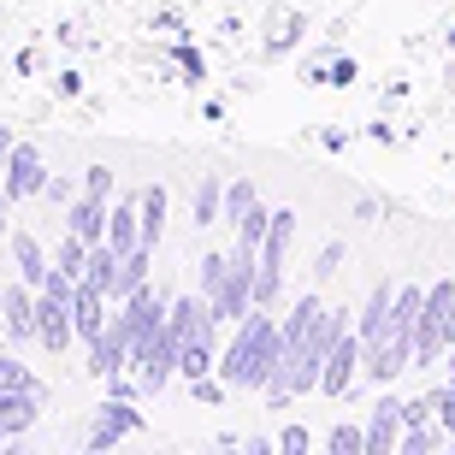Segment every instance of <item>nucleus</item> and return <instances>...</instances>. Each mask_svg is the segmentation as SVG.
<instances>
[{"label": "nucleus", "mask_w": 455, "mask_h": 455, "mask_svg": "<svg viewBox=\"0 0 455 455\" xmlns=\"http://www.w3.org/2000/svg\"><path fill=\"white\" fill-rule=\"evenodd\" d=\"M142 278H148V243H136V249L118 260V290H113V296H131V290H142Z\"/></svg>", "instance_id": "17"}, {"label": "nucleus", "mask_w": 455, "mask_h": 455, "mask_svg": "<svg viewBox=\"0 0 455 455\" xmlns=\"http://www.w3.org/2000/svg\"><path fill=\"white\" fill-rule=\"evenodd\" d=\"M124 367H131V325L113 320V325H101V338L89 343V372L107 379V372H124Z\"/></svg>", "instance_id": "2"}, {"label": "nucleus", "mask_w": 455, "mask_h": 455, "mask_svg": "<svg viewBox=\"0 0 455 455\" xmlns=\"http://www.w3.org/2000/svg\"><path fill=\"white\" fill-rule=\"evenodd\" d=\"M267 225H272V213L260 202H249L243 220H236V249H260V243H267Z\"/></svg>", "instance_id": "16"}, {"label": "nucleus", "mask_w": 455, "mask_h": 455, "mask_svg": "<svg viewBox=\"0 0 455 455\" xmlns=\"http://www.w3.org/2000/svg\"><path fill=\"white\" fill-rule=\"evenodd\" d=\"M278 443H284L290 455H302V450H307V432H302V426H290V432H284V438H278Z\"/></svg>", "instance_id": "28"}, {"label": "nucleus", "mask_w": 455, "mask_h": 455, "mask_svg": "<svg viewBox=\"0 0 455 455\" xmlns=\"http://www.w3.org/2000/svg\"><path fill=\"white\" fill-rule=\"evenodd\" d=\"M355 450H367V432H355V426H338V432H331V455H355Z\"/></svg>", "instance_id": "22"}, {"label": "nucleus", "mask_w": 455, "mask_h": 455, "mask_svg": "<svg viewBox=\"0 0 455 455\" xmlns=\"http://www.w3.org/2000/svg\"><path fill=\"white\" fill-rule=\"evenodd\" d=\"M355 361H361V343L343 331V338L325 349V367H320V390L325 396H343V390L355 385Z\"/></svg>", "instance_id": "5"}, {"label": "nucleus", "mask_w": 455, "mask_h": 455, "mask_svg": "<svg viewBox=\"0 0 455 455\" xmlns=\"http://www.w3.org/2000/svg\"><path fill=\"white\" fill-rule=\"evenodd\" d=\"M136 213H142V243H160V231H166V189L160 184H148L142 189V202H136Z\"/></svg>", "instance_id": "14"}, {"label": "nucleus", "mask_w": 455, "mask_h": 455, "mask_svg": "<svg viewBox=\"0 0 455 455\" xmlns=\"http://www.w3.org/2000/svg\"><path fill=\"white\" fill-rule=\"evenodd\" d=\"M278 372H284V331H278L267 314H243L231 349H225V361H220V379L225 385L267 390Z\"/></svg>", "instance_id": "1"}, {"label": "nucleus", "mask_w": 455, "mask_h": 455, "mask_svg": "<svg viewBox=\"0 0 455 455\" xmlns=\"http://www.w3.org/2000/svg\"><path fill=\"white\" fill-rule=\"evenodd\" d=\"M6 438H12V432H6V420H0V443H6Z\"/></svg>", "instance_id": "32"}, {"label": "nucleus", "mask_w": 455, "mask_h": 455, "mask_svg": "<svg viewBox=\"0 0 455 455\" xmlns=\"http://www.w3.org/2000/svg\"><path fill=\"white\" fill-rule=\"evenodd\" d=\"M338 267H343V243H325V249H320V260H314V272H320V278H331Z\"/></svg>", "instance_id": "24"}, {"label": "nucleus", "mask_w": 455, "mask_h": 455, "mask_svg": "<svg viewBox=\"0 0 455 455\" xmlns=\"http://www.w3.org/2000/svg\"><path fill=\"white\" fill-rule=\"evenodd\" d=\"M107 184H113V172H107V166H89V178H84L89 196H107Z\"/></svg>", "instance_id": "26"}, {"label": "nucleus", "mask_w": 455, "mask_h": 455, "mask_svg": "<svg viewBox=\"0 0 455 455\" xmlns=\"http://www.w3.org/2000/svg\"><path fill=\"white\" fill-rule=\"evenodd\" d=\"M118 260H124V254H118L113 243H89V267H84V278L101 290V296H113V290H118Z\"/></svg>", "instance_id": "9"}, {"label": "nucleus", "mask_w": 455, "mask_h": 455, "mask_svg": "<svg viewBox=\"0 0 455 455\" xmlns=\"http://www.w3.org/2000/svg\"><path fill=\"white\" fill-rule=\"evenodd\" d=\"M220 202H225V189L213 172H202V184H196V225H220Z\"/></svg>", "instance_id": "18"}, {"label": "nucleus", "mask_w": 455, "mask_h": 455, "mask_svg": "<svg viewBox=\"0 0 455 455\" xmlns=\"http://www.w3.org/2000/svg\"><path fill=\"white\" fill-rule=\"evenodd\" d=\"M450 372H455V343H450Z\"/></svg>", "instance_id": "33"}, {"label": "nucleus", "mask_w": 455, "mask_h": 455, "mask_svg": "<svg viewBox=\"0 0 455 455\" xmlns=\"http://www.w3.org/2000/svg\"><path fill=\"white\" fill-rule=\"evenodd\" d=\"M6 154H12V131H0V172H6Z\"/></svg>", "instance_id": "30"}, {"label": "nucleus", "mask_w": 455, "mask_h": 455, "mask_svg": "<svg viewBox=\"0 0 455 455\" xmlns=\"http://www.w3.org/2000/svg\"><path fill=\"white\" fill-rule=\"evenodd\" d=\"M6 207H12V196H6V189H0V236H6Z\"/></svg>", "instance_id": "31"}, {"label": "nucleus", "mask_w": 455, "mask_h": 455, "mask_svg": "<svg viewBox=\"0 0 455 455\" xmlns=\"http://www.w3.org/2000/svg\"><path fill=\"white\" fill-rule=\"evenodd\" d=\"M42 184H48L42 154H36L30 142H12V154H6V196H12V202H24V196H36Z\"/></svg>", "instance_id": "4"}, {"label": "nucleus", "mask_w": 455, "mask_h": 455, "mask_svg": "<svg viewBox=\"0 0 455 455\" xmlns=\"http://www.w3.org/2000/svg\"><path fill=\"white\" fill-rule=\"evenodd\" d=\"M101 302H107L101 290L89 284V278H77V296H71V314H77V331H84L89 343L101 338V325H107V320H101Z\"/></svg>", "instance_id": "10"}, {"label": "nucleus", "mask_w": 455, "mask_h": 455, "mask_svg": "<svg viewBox=\"0 0 455 455\" xmlns=\"http://www.w3.org/2000/svg\"><path fill=\"white\" fill-rule=\"evenodd\" d=\"M450 48H455V30H450Z\"/></svg>", "instance_id": "34"}, {"label": "nucleus", "mask_w": 455, "mask_h": 455, "mask_svg": "<svg viewBox=\"0 0 455 455\" xmlns=\"http://www.w3.org/2000/svg\"><path fill=\"white\" fill-rule=\"evenodd\" d=\"M396 432H403V403H396V396H385V403L372 408V426H367V455H385L390 443H396Z\"/></svg>", "instance_id": "6"}, {"label": "nucleus", "mask_w": 455, "mask_h": 455, "mask_svg": "<svg viewBox=\"0 0 455 455\" xmlns=\"http://www.w3.org/2000/svg\"><path fill=\"white\" fill-rule=\"evenodd\" d=\"M42 414V390H0V420H6V432H24V426Z\"/></svg>", "instance_id": "8"}, {"label": "nucleus", "mask_w": 455, "mask_h": 455, "mask_svg": "<svg viewBox=\"0 0 455 455\" xmlns=\"http://www.w3.org/2000/svg\"><path fill=\"white\" fill-rule=\"evenodd\" d=\"M107 243H113L118 254H131L136 243H142V213H136V207H118L113 220H107Z\"/></svg>", "instance_id": "15"}, {"label": "nucleus", "mask_w": 455, "mask_h": 455, "mask_svg": "<svg viewBox=\"0 0 455 455\" xmlns=\"http://www.w3.org/2000/svg\"><path fill=\"white\" fill-rule=\"evenodd\" d=\"M438 420L455 432V385H450V390H438Z\"/></svg>", "instance_id": "27"}, {"label": "nucleus", "mask_w": 455, "mask_h": 455, "mask_svg": "<svg viewBox=\"0 0 455 455\" xmlns=\"http://www.w3.org/2000/svg\"><path fill=\"white\" fill-rule=\"evenodd\" d=\"M225 272H231V254H207V260H202V296H207V302L225 290Z\"/></svg>", "instance_id": "20"}, {"label": "nucleus", "mask_w": 455, "mask_h": 455, "mask_svg": "<svg viewBox=\"0 0 455 455\" xmlns=\"http://www.w3.org/2000/svg\"><path fill=\"white\" fill-rule=\"evenodd\" d=\"M0 302H6V290H0Z\"/></svg>", "instance_id": "35"}, {"label": "nucleus", "mask_w": 455, "mask_h": 455, "mask_svg": "<svg viewBox=\"0 0 455 455\" xmlns=\"http://www.w3.org/2000/svg\"><path fill=\"white\" fill-rule=\"evenodd\" d=\"M432 443H438V438H432V432H420V426H414V432H408V455H420V450H432Z\"/></svg>", "instance_id": "29"}, {"label": "nucleus", "mask_w": 455, "mask_h": 455, "mask_svg": "<svg viewBox=\"0 0 455 455\" xmlns=\"http://www.w3.org/2000/svg\"><path fill=\"white\" fill-rule=\"evenodd\" d=\"M84 267H89V243L77 231L60 243V272H71V278H84Z\"/></svg>", "instance_id": "19"}, {"label": "nucleus", "mask_w": 455, "mask_h": 455, "mask_svg": "<svg viewBox=\"0 0 455 455\" xmlns=\"http://www.w3.org/2000/svg\"><path fill=\"white\" fill-rule=\"evenodd\" d=\"M66 225L84 236V243H101V236H107V196H84V202H71Z\"/></svg>", "instance_id": "7"}, {"label": "nucleus", "mask_w": 455, "mask_h": 455, "mask_svg": "<svg viewBox=\"0 0 455 455\" xmlns=\"http://www.w3.org/2000/svg\"><path fill=\"white\" fill-rule=\"evenodd\" d=\"M249 202H254L249 184H231V189H225V213H231V220H243V207H249Z\"/></svg>", "instance_id": "23"}, {"label": "nucleus", "mask_w": 455, "mask_h": 455, "mask_svg": "<svg viewBox=\"0 0 455 455\" xmlns=\"http://www.w3.org/2000/svg\"><path fill=\"white\" fill-rule=\"evenodd\" d=\"M390 307H396V296H390V284H379V290H372V302H367V314H361V349L390 331Z\"/></svg>", "instance_id": "13"}, {"label": "nucleus", "mask_w": 455, "mask_h": 455, "mask_svg": "<svg viewBox=\"0 0 455 455\" xmlns=\"http://www.w3.org/2000/svg\"><path fill=\"white\" fill-rule=\"evenodd\" d=\"M178 66H184L189 77H196V84H202V77H207V66H202V53L189 48V42H184V48H178Z\"/></svg>", "instance_id": "25"}, {"label": "nucleus", "mask_w": 455, "mask_h": 455, "mask_svg": "<svg viewBox=\"0 0 455 455\" xmlns=\"http://www.w3.org/2000/svg\"><path fill=\"white\" fill-rule=\"evenodd\" d=\"M12 260H18V278H24V284H48V254H42V243H36V236H24L18 231L12 236Z\"/></svg>", "instance_id": "12"}, {"label": "nucleus", "mask_w": 455, "mask_h": 455, "mask_svg": "<svg viewBox=\"0 0 455 455\" xmlns=\"http://www.w3.org/2000/svg\"><path fill=\"white\" fill-rule=\"evenodd\" d=\"M0 320H6V331H12V343H24V338H36V302L24 296V290H6V302H0Z\"/></svg>", "instance_id": "11"}, {"label": "nucleus", "mask_w": 455, "mask_h": 455, "mask_svg": "<svg viewBox=\"0 0 455 455\" xmlns=\"http://www.w3.org/2000/svg\"><path fill=\"white\" fill-rule=\"evenodd\" d=\"M189 390H196V403H202V408L225 403V385H220V379H207V372H202V379H189Z\"/></svg>", "instance_id": "21"}, {"label": "nucleus", "mask_w": 455, "mask_h": 455, "mask_svg": "<svg viewBox=\"0 0 455 455\" xmlns=\"http://www.w3.org/2000/svg\"><path fill=\"white\" fill-rule=\"evenodd\" d=\"M142 426V414H136L124 396H113V403H101L95 408V426H89V450H113L124 432H136Z\"/></svg>", "instance_id": "3"}]
</instances>
